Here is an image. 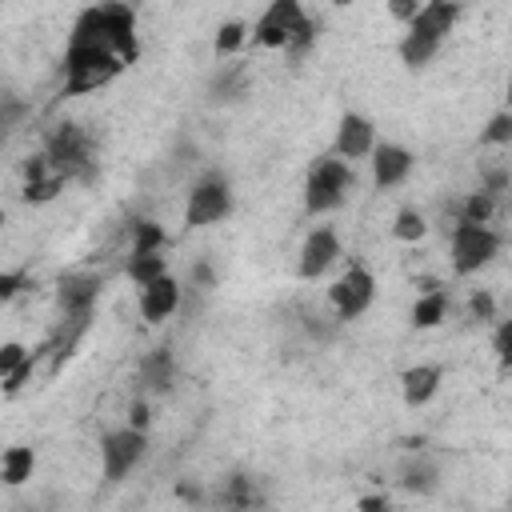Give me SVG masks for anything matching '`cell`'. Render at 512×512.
Segmentation results:
<instances>
[{"label":"cell","instance_id":"1","mask_svg":"<svg viewBox=\"0 0 512 512\" xmlns=\"http://www.w3.org/2000/svg\"><path fill=\"white\" fill-rule=\"evenodd\" d=\"M68 44H84V48H104L112 56H120L124 64H136L140 56V36H136V12L128 0H100L88 4L68 32Z\"/></svg>","mask_w":512,"mask_h":512},{"label":"cell","instance_id":"2","mask_svg":"<svg viewBox=\"0 0 512 512\" xmlns=\"http://www.w3.org/2000/svg\"><path fill=\"white\" fill-rule=\"evenodd\" d=\"M44 160L52 164L56 176H64V184H68V180L88 184V180L96 176V144H92V136H88L76 120H64V124H56V128L48 132V140H44Z\"/></svg>","mask_w":512,"mask_h":512},{"label":"cell","instance_id":"3","mask_svg":"<svg viewBox=\"0 0 512 512\" xmlns=\"http://www.w3.org/2000/svg\"><path fill=\"white\" fill-rule=\"evenodd\" d=\"M128 64L104 48L68 44L64 48V96H88L96 88H108Z\"/></svg>","mask_w":512,"mask_h":512},{"label":"cell","instance_id":"4","mask_svg":"<svg viewBox=\"0 0 512 512\" xmlns=\"http://www.w3.org/2000/svg\"><path fill=\"white\" fill-rule=\"evenodd\" d=\"M356 184V172L348 160L340 156H320L312 168H308V180H304V212L308 216H324V212H336L344 204V196L352 192Z\"/></svg>","mask_w":512,"mask_h":512},{"label":"cell","instance_id":"5","mask_svg":"<svg viewBox=\"0 0 512 512\" xmlns=\"http://www.w3.org/2000/svg\"><path fill=\"white\" fill-rule=\"evenodd\" d=\"M500 232L492 224H468L456 220L448 232V256H452V272L456 276H472L480 268H488L500 256Z\"/></svg>","mask_w":512,"mask_h":512},{"label":"cell","instance_id":"6","mask_svg":"<svg viewBox=\"0 0 512 512\" xmlns=\"http://www.w3.org/2000/svg\"><path fill=\"white\" fill-rule=\"evenodd\" d=\"M148 452V432L144 428H132V424H120L112 432L100 436V468H104V480L116 484L124 476H132L140 468Z\"/></svg>","mask_w":512,"mask_h":512},{"label":"cell","instance_id":"7","mask_svg":"<svg viewBox=\"0 0 512 512\" xmlns=\"http://www.w3.org/2000/svg\"><path fill=\"white\" fill-rule=\"evenodd\" d=\"M312 16L304 12L300 0H268V8L256 16V24L248 28V40L256 48H284Z\"/></svg>","mask_w":512,"mask_h":512},{"label":"cell","instance_id":"8","mask_svg":"<svg viewBox=\"0 0 512 512\" xmlns=\"http://www.w3.org/2000/svg\"><path fill=\"white\" fill-rule=\"evenodd\" d=\"M372 300H376V276H372V268H364V264L344 268V272L332 280V288H328V304H332L336 320H356V316H364V312L372 308Z\"/></svg>","mask_w":512,"mask_h":512},{"label":"cell","instance_id":"9","mask_svg":"<svg viewBox=\"0 0 512 512\" xmlns=\"http://www.w3.org/2000/svg\"><path fill=\"white\" fill-rule=\"evenodd\" d=\"M232 212V184L224 176H204L192 184L188 200H184V224L188 228H208V224H220L224 216Z\"/></svg>","mask_w":512,"mask_h":512},{"label":"cell","instance_id":"10","mask_svg":"<svg viewBox=\"0 0 512 512\" xmlns=\"http://www.w3.org/2000/svg\"><path fill=\"white\" fill-rule=\"evenodd\" d=\"M336 260H340V236H336V228L316 224V228L304 236V244H300L296 276H300V280H320Z\"/></svg>","mask_w":512,"mask_h":512},{"label":"cell","instance_id":"11","mask_svg":"<svg viewBox=\"0 0 512 512\" xmlns=\"http://www.w3.org/2000/svg\"><path fill=\"white\" fill-rule=\"evenodd\" d=\"M368 156H372V184L380 192L404 184L412 176V168H416V156L404 144H396V140H376V148Z\"/></svg>","mask_w":512,"mask_h":512},{"label":"cell","instance_id":"12","mask_svg":"<svg viewBox=\"0 0 512 512\" xmlns=\"http://www.w3.org/2000/svg\"><path fill=\"white\" fill-rule=\"evenodd\" d=\"M376 148V124L360 112H344L340 124H336V140H332V156L340 160H364L368 152Z\"/></svg>","mask_w":512,"mask_h":512},{"label":"cell","instance_id":"13","mask_svg":"<svg viewBox=\"0 0 512 512\" xmlns=\"http://www.w3.org/2000/svg\"><path fill=\"white\" fill-rule=\"evenodd\" d=\"M136 308H140V316H144L148 324L168 320V316L180 308V280L164 272V276L140 284V300H136Z\"/></svg>","mask_w":512,"mask_h":512},{"label":"cell","instance_id":"14","mask_svg":"<svg viewBox=\"0 0 512 512\" xmlns=\"http://www.w3.org/2000/svg\"><path fill=\"white\" fill-rule=\"evenodd\" d=\"M456 20H460V4L456 0H424L420 8H416V16L404 24V28H412V32H420V36H432V40H448V32L456 28Z\"/></svg>","mask_w":512,"mask_h":512},{"label":"cell","instance_id":"15","mask_svg":"<svg viewBox=\"0 0 512 512\" xmlns=\"http://www.w3.org/2000/svg\"><path fill=\"white\" fill-rule=\"evenodd\" d=\"M60 192H64V176L52 172V164L44 160V152L32 156V160L24 164V188H20V196H24L28 204H48V200H56Z\"/></svg>","mask_w":512,"mask_h":512},{"label":"cell","instance_id":"16","mask_svg":"<svg viewBox=\"0 0 512 512\" xmlns=\"http://www.w3.org/2000/svg\"><path fill=\"white\" fill-rule=\"evenodd\" d=\"M440 380H444V368L440 364H412L400 372V396L408 408H424L436 392H440Z\"/></svg>","mask_w":512,"mask_h":512},{"label":"cell","instance_id":"17","mask_svg":"<svg viewBox=\"0 0 512 512\" xmlns=\"http://www.w3.org/2000/svg\"><path fill=\"white\" fill-rule=\"evenodd\" d=\"M136 380H140V388L144 392H168L172 384H176V360H172V352L168 348H152L144 360H140V372H136Z\"/></svg>","mask_w":512,"mask_h":512},{"label":"cell","instance_id":"18","mask_svg":"<svg viewBox=\"0 0 512 512\" xmlns=\"http://www.w3.org/2000/svg\"><path fill=\"white\" fill-rule=\"evenodd\" d=\"M436 52H440V40H432V36H420V32H404L400 36V44H396V56H400V64L404 68H428L432 60H436Z\"/></svg>","mask_w":512,"mask_h":512},{"label":"cell","instance_id":"19","mask_svg":"<svg viewBox=\"0 0 512 512\" xmlns=\"http://www.w3.org/2000/svg\"><path fill=\"white\" fill-rule=\"evenodd\" d=\"M32 468H36V452L28 444H12L0 452V484H24L32 480Z\"/></svg>","mask_w":512,"mask_h":512},{"label":"cell","instance_id":"20","mask_svg":"<svg viewBox=\"0 0 512 512\" xmlns=\"http://www.w3.org/2000/svg\"><path fill=\"white\" fill-rule=\"evenodd\" d=\"M448 316V292L444 288H428L424 296H416L412 304V328H436Z\"/></svg>","mask_w":512,"mask_h":512},{"label":"cell","instance_id":"21","mask_svg":"<svg viewBox=\"0 0 512 512\" xmlns=\"http://www.w3.org/2000/svg\"><path fill=\"white\" fill-rule=\"evenodd\" d=\"M496 216V196L492 192H468L460 204H456V220H468V224H492Z\"/></svg>","mask_w":512,"mask_h":512},{"label":"cell","instance_id":"22","mask_svg":"<svg viewBox=\"0 0 512 512\" xmlns=\"http://www.w3.org/2000/svg\"><path fill=\"white\" fill-rule=\"evenodd\" d=\"M164 272H168L164 252H128V280L132 284H148V280H156Z\"/></svg>","mask_w":512,"mask_h":512},{"label":"cell","instance_id":"23","mask_svg":"<svg viewBox=\"0 0 512 512\" xmlns=\"http://www.w3.org/2000/svg\"><path fill=\"white\" fill-rule=\"evenodd\" d=\"M164 244H168V236H164V228L156 224V220H132V244H128V252H164Z\"/></svg>","mask_w":512,"mask_h":512},{"label":"cell","instance_id":"24","mask_svg":"<svg viewBox=\"0 0 512 512\" xmlns=\"http://www.w3.org/2000/svg\"><path fill=\"white\" fill-rule=\"evenodd\" d=\"M392 236L404 240V244L424 240V236H428V220H424V212H420V208H400L396 220H392Z\"/></svg>","mask_w":512,"mask_h":512},{"label":"cell","instance_id":"25","mask_svg":"<svg viewBox=\"0 0 512 512\" xmlns=\"http://www.w3.org/2000/svg\"><path fill=\"white\" fill-rule=\"evenodd\" d=\"M244 40H248V24L244 20H224L220 28H216V40H212V52L224 60V56H232V52H240L244 48Z\"/></svg>","mask_w":512,"mask_h":512},{"label":"cell","instance_id":"26","mask_svg":"<svg viewBox=\"0 0 512 512\" xmlns=\"http://www.w3.org/2000/svg\"><path fill=\"white\" fill-rule=\"evenodd\" d=\"M28 120V100H20V96H12V92H4L0 96V144L20 128Z\"/></svg>","mask_w":512,"mask_h":512},{"label":"cell","instance_id":"27","mask_svg":"<svg viewBox=\"0 0 512 512\" xmlns=\"http://www.w3.org/2000/svg\"><path fill=\"white\" fill-rule=\"evenodd\" d=\"M400 488H408V492H432V488H436V468L424 464V460L404 464V472H400Z\"/></svg>","mask_w":512,"mask_h":512},{"label":"cell","instance_id":"28","mask_svg":"<svg viewBox=\"0 0 512 512\" xmlns=\"http://www.w3.org/2000/svg\"><path fill=\"white\" fill-rule=\"evenodd\" d=\"M480 140H484V144H496V148L512 144V112H508V108H500V112H496V116L484 124Z\"/></svg>","mask_w":512,"mask_h":512},{"label":"cell","instance_id":"29","mask_svg":"<svg viewBox=\"0 0 512 512\" xmlns=\"http://www.w3.org/2000/svg\"><path fill=\"white\" fill-rule=\"evenodd\" d=\"M468 320H476V324H492L496 320V296L488 288H476L468 296Z\"/></svg>","mask_w":512,"mask_h":512},{"label":"cell","instance_id":"30","mask_svg":"<svg viewBox=\"0 0 512 512\" xmlns=\"http://www.w3.org/2000/svg\"><path fill=\"white\" fill-rule=\"evenodd\" d=\"M240 92V68H228V72H220L216 80H212V88H208V96L220 104V100H232Z\"/></svg>","mask_w":512,"mask_h":512},{"label":"cell","instance_id":"31","mask_svg":"<svg viewBox=\"0 0 512 512\" xmlns=\"http://www.w3.org/2000/svg\"><path fill=\"white\" fill-rule=\"evenodd\" d=\"M424 0H388V16L392 20H400V24H408L412 16H416V8H420Z\"/></svg>","mask_w":512,"mask_h":512},{"label":"cell","instance_id":"32","mask_svg":"<svg viewBox=\"0 0 512 512\" xmlns=\"http://www.w3.org/2000/svg\"><path fill=\"white\" fill-rule=\"evenodd\" d=\"M20 288H24V276H20V272H0V304L12 300Z\"/></svg>","mask_w":512,"mask_h":512},{"label":"cell","instance_id":"33","mask_svg":"<svg viewBox=\"0 0 512 512\" xmlns=\"http://www.w3.org/2000/svg\"><path fill=\"white\" fill-rule=\"evenodd\" d=\"M148 420H152V416H148V400H132L128 424H132V428H144V432H148Z\"/></svg>","mask_w":512,"mask_h":512},{"label":"cell","instance_id":"34","mask_svg":"<svg viewBox=\"0 0 512 512\" xmlns=\"http://www.w3.org/2000/svg\"><path fill=\"white\" fill-rule=\"evenodd\" d=\"M508 340H512V324L504 320V324L496 328V356H500V364H508Z\"/></svg>","mask_w":512,"mask_h":512},{"label":"cell","instance_id":"35","mask_svg":"<svg viewBox=\"0 0 512 512\" xmlns=\"http://www.w3.org/2000/svg\"><path fill=\"white\" fill-rule=\"evenodd\" d=\"M356 508H388V496H364L356 500Z\"/></svg>","mask_w":512,"mask_h":512},{"label":"cell","instance_id":"36","mask_svg":"<svg viewBox=\"0 0 512 512\" xmlns=\"http://www.w3.org/2000/svg\"><path fill=\"white\" fill-rule=\"evenodd\" d=\"M4 224H8V216H4V208H0V232H4Z\"/></svg>","mask_w":512,"mask_h":512},{"label":"cell","instance_id":"37","mask_svg":"<svg viewBox=\"0 0 512 512\" xmlns=\"http://www.w3.org/2000/svg\"><path fill=\"white\" fill-rule=\"evenodd\" d=\"M332 4H352V0H332Z\"/></svg>","mask_w":512,"mask_h":512}]
</instances>
